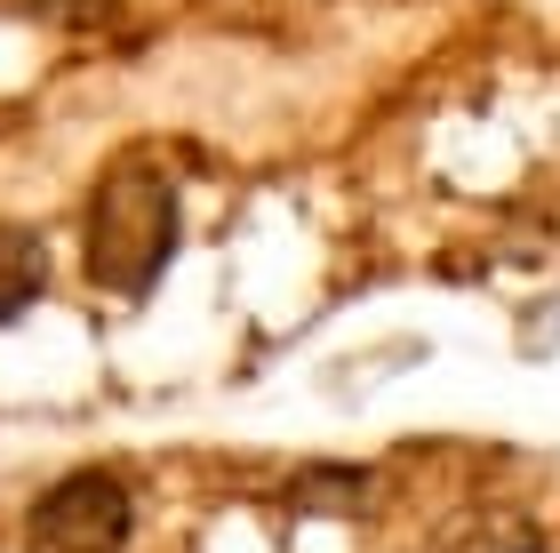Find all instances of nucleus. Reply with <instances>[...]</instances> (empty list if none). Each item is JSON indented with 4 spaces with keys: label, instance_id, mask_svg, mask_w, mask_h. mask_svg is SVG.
Masks as SVG:
<instances>
[{
    "label": "nucleus",
    "instance_id": "obj_3",
    "mask_svg": "<svg viewBox=\"0 0 560 553\" xmlns=\"http://www.w3.org/2000/svg\"><path fill=\"white\" fill-rule=\"evenodd\" d=\"M40 289H48V249H40V233L0 224V321H16Z\"/></svg>",
    "mask_w": 560,
    "mask_h": 553
},
{
    "label": "nucleus",
    "instance_id": "obj_1",
    "mask_svg": "<svg viewBox=\"0 0 560 553\" xmlns=\"http://www.w3.org/2000/svg\"><path fill=\"white\" fill-rule=\"evenodd\" d=\"M176 249V177L152 161H120L96 177L89 209H81V257H89V281L113 289V297H144L161 281Z\"/></svg>",
    "mask_w": 560,
    "mask_h": 553
},
{
    "label": "nucleus",
    "instance_id": "obj_4",
    "mask_svg": "<svg viewBox=\"0 0 560 553\" xmlns=\"http://www.w3.org/2000/svg\"><path fill=\"white\" fill-rule=\"evenodd\" d=\"M33 16H57V24H105L120 0H24Z\"/></svg>",
    "mask_w": 560,
    "mask_h": 553
},
{
    "label": "nucleus",
    "instance_id": "obj_2",
    "mask_svg": "<svg viewBox=\"0 0 560 553\" xmlns=\"http://www.w3.org/2000/svg\"><path fill=\"white\" fill-rule=\"evenodd\" d=\"M129 521H137L129 482L105 473V465H81L33 506V545H48V553H120L129 545Z\"/></svg>",
    "mask_w": 560,
    "mask_h": 553
}]
</instances>
